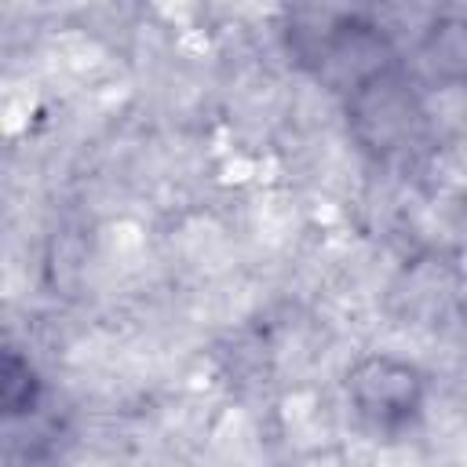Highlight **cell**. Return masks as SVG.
I'll use <instances>...</instances> for the list:
<instances>
[{
	"label": "cell",
	"instance_id": "6da1fadb",
	"mask_svg": "<svg viewBox=\"0 0 467 467\" xmlns=\"http://www.w3.org/2000/svg\"><path fill=\"white\" fill-rule=\"evenodd\" d=\"M427 383L416 365L394 354H365L347 372V398L376 431H398L423 409Z\"/></svg>",
	"mask_w": 467,
	"mask_h": 467
},
{
	"label": "cell",
	"instance_id": "7a4b0ae2",
	"mask_svg": "<svg viewBox=\"0 0 467 467\" xmlns=\"http://www.w3.org/2000/svg\"><path fill=\"white\" fill-rule=\"evenodd\" d=\"M36 398H40V379H36L33 365L18 350H7L4 354V368H0V401H4V412L7 416L33 412Z\"/></svg>",
	"mask_w": 467,
	"mask_h": 467
}]
</instances>
